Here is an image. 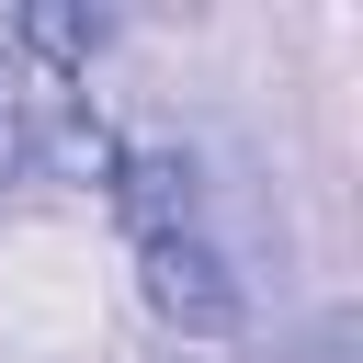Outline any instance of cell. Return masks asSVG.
I'll return each instance as SVG.
<instances>
[{
	"label": "cell",
	"mask_w": 363,
	"mask_h": 363,
	"mask_svg": "<svg viewBox=\"0 0 363 363\" xmlns=\"http://www.w3.org/2000/svg\"><path fill=\"white\" fill-rule=\"evenodd\" d=\"M34 170H113V136L91 125V91L0 34V193Z\"/></svg>",
	"instance_id": "obj_1"
},
{
	"label": "cell",
	"mask_w": 363,
	"mask_h": 363,
	"mask_svg": "<svg viewBox=\"0 0 363 363\" xmlns=\"http://www.w3.org/2000/svg\"><path fill=\"white\" fill-rule=\"evenodd\" d=\"M136 261H147V306L170 318V329H238V272L193 238V227H159V238H136Z\"/></svg>",
	"instance_id": "obj_2"
}]
</instances>
